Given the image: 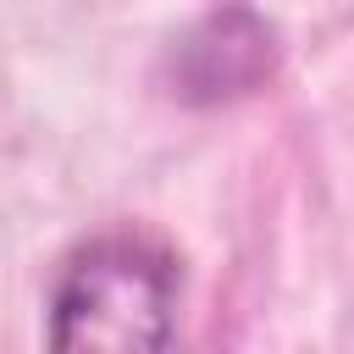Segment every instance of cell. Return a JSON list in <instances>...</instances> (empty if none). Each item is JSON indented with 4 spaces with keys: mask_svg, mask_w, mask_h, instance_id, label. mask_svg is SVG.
I'll return each mask as SVG.
<instances>
[{
    "mask_svg": "<svg viewBox=\"0 0 354 354\" xmlns=\"http://www.w3.org/2000/svg\"><path fill=\"white\" fill-rule=\"evenodd\" d=\"M183 271L171 249L138 232H105L66 254L50 288L55 348H166L177 332Z\"/></svg>",
    "mask_w": 354,
    "mask_h": 354,
    "instance_id": "1",
    "label": "cell"
},
{
    "mask_svg": "<svg viewBox=\"0 0 354 354\" xmlns=\"http://www.w3.org/2000/svg\"><path fill=\"white\" fill-rule=\"evenodd\" d=\"M277 28L243 6L227 0L216 11H205L166 55V83L183 105H227L254 94L271 72H277Z\"/></svg>",
    "mask_w": 354,
    "mask_h": 354,
    "instance_id": "2",
    "label": "cell"
}]
</instances>
